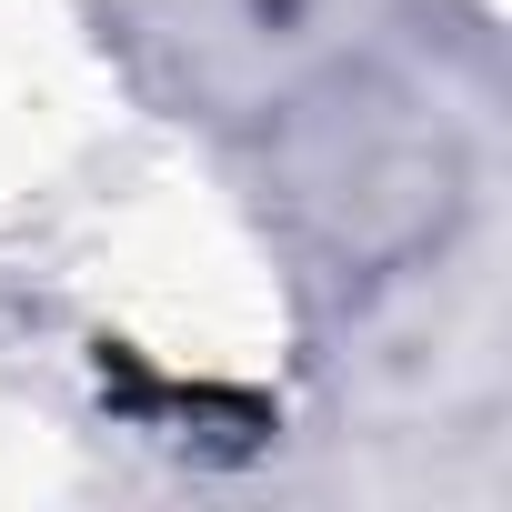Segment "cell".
I'll use <instances>...</instances> for the list:
<instances>
[{
    "mask_svg": "<svg viewBox=\"0 0 512 512\" xmlns=\"http://www.w3.org/2000/svg\"><path fill=\"white\" fill-rule=\"evenodd\" d=\"M292 191H302V211L322 221V241L342 262L372 272V262H402L412 241H442L462 171H452L442 121H422L392 91H342V101H322Z\"/></svg>",
    "mask_w": 512,
    "mask_h": 512,
    "instance_id": "obj_1",
    "label": "cell"
}]
</instances>
